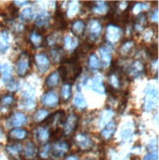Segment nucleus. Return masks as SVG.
Segmentation results:
<instances>
[{
  "label": "nucleus",
  "instance_id": "nucleus-1",
  "mask_svg": "<svg viewBox=\"0 0 159 160\" xmlns=\"http://www.w3.org/2000/svg\"><path fill=\"white\" fill-rule=\"evenodd\" d=\"M144 93H146V95H144L143 99V108L147 112H150L156 107L158 102L157 88L152 85H147Z\"/></svg>",
  "mask_w": 159,
  "mask_h": 160
},
{
  "label": "nucleus",
  "instance_id": "nucleus-2",
  "mask_svg": "<svg viewBox=\"0 0 159 160\" xmlns=\"http://www.w3.org/2000/svg\"><path fill=\"white\" fill-rule=\"evenodd\" d=\"M146 74V65L141 60H135L131 64L126 71V77H128L129 81L140 78L142 75Z\"/></svg>",
  "mask_w": 159,
  "mask_h": 160
},
{
  "label": "nucleus",
  "instance_id": "nucleus-3",
  "mask_svg": "<svg viewBox=\"0 0 159 160\" xmlns=\"http://www.w3.org/2000/svg\"><path fill=\"white\" fill-rule=\"evenodd\" d=\"M123 34H124V32L119 26L110 24L106 28L105 39L109 44L113 45V44H116L122 38Z\"/></svg>",
  "mask_w": 159,
  "mask_h": 160
},
{
  "label": "nucleus",
  "instance_id": "nucleus-4",
  "mask_svg": "<svg viewBox=\"0 0 159 160\" xmlns=\"http://www.w3.org/2000/svg\"><path fill=\"white\" fill-rule=\"evenodd\" d=\"M31 69V58L29 53L22 52L16 62V72L20 77H25Z\"/></svg>",
  "mask_w": 159,
  "mask_h": 160
},
{
  "label": "nucleus",
  "instance_id": "nucleus-5",
  "mask_svg": "<svg viewBox=\"0 0 159 160\" xmlns=\"http://www.w3.org/2000/svg\"><path fill=\"white\" fill-rule=\"evenodd\" d=\"M21 105L27 110H32L37 106L33 89H27L22 93V96H21Z\"/></svg>",
  "mask_w": 159,
  "mask_h": 160
},
{
  "label": "nucleus",
  "instance_id": "nucleus-6",
  "mask_svg": "<svg viewBox=\"0 0 159 160\" xmlns=\"http://www.w3.org/2000/svg\"><path fill=\"white\" fill-rule=\"evenodd\" d=\"M74 142L76 145L82 151L91 150L93 147V142L91 138L86 134H78L74 138Z\"/></svg>",
  "mask_w": 159,
  "mask_h": 160
},
{
  "label": "nucleus",
  "instance_id": "nucleus-7",
  "mask_svg": "<svg viewBox=\"0 0 159 160\" xmlns=\"http://www.w3.org/2000/svg\"><path fill=\"white\" fill-rule=\"evenodd\" d=\"M70 149V144L66 141H56L50 148V153H52L55 157H62L64 156Z\"/></svg>",
  "mask_w": 159,
  "mask_h": 160
},
{
  "label": "nucleus",
  "instance_id": "nucleus-8",
  "mask_svg": "<svg viewBox=\"0 0 159 160\" xmlns=\"http://www.w3.org/2000/svg\"><path fill=\"white\" fill-rule=\"evenodd\" d=\"M34 63L37 65V70L41 74L46 73L48 71V69L50 68V60L47 55L43 52H40L34 55Z\"/></svg>",
  "mask_w": 159,
  "mask_h": 160
},
{
  "label": "nucleus",
  "instance_id": "nucleus-9",
  "mask_svg": "<svg viewBox=\"0 0 159 160\" xmlns=\"http://www.w3.org/2000/svg\"><path fill=\"white\" fill-rule=\"evenodd\" d=\"M79 124V116L75 113H71L66 117V120L64 122V135H71L76 131Z\"/></svg>",
  "mask_w": 159,
  "mask_h": 160
},
{
  "label": "nucleus",
  "instance_id": "nucleus-10",
  "mask_svg": "<svg viewBox=\"0 0 159 160\" xmlns=\"http://www.w3.org/2000/svg\"><path fill=\"white\" fill-rule=\"evenodd\" d=\"M88 32L89 36L88 39L91 41H95L100 37L102 32V26L101 23L97 19H92L88 23Z\"/></svg>",
  "mask_w": 159,
  "mask_h": 160
},
{
  "label": "nucleus",
  "instance_id": "nucleus-11",
  "mask_svg": "<svg viewBox=\"0 0 159 160\" xmlns=\"http://www.w3.org/2000/svg\"><path fill=\"white\" fill-rule=\"evenodd\" d=\"M40 101L42 105L46 107H56L60 102V98L56 92L53 90H49V92H46L44 94H42Z\"/></svg>",
  "mask_w": 159,
  "mask_h": 160
},
{
  "label": "nucleus",
  "instance_id": "nucleus-12",
  "mask_svg": "<svg viewBox=\"0 0 159 160\" xmlns=\"http://www.w3.org/2000/svg\"><path fill=\"white\" fill-rule=\"evenodd\" d=\"M50 15L48 14L46 11H41L40 13H38L37 17H36V26L37 28V31L39 32L41 31H44V29L49 27L50 25Z\"/></svg>",
  "mask_w": 159,
  "mask_h": 160
},
{
  "label": "nucleus",
  "instance_id": "nucleus-13",
  "mask_svg": "<svg viewBox=\"0 0 159 160\" xmlns=\"http://www.w3.org/2000/svg\"><path fill=\"white\" fill-rule=\"evenodd\" d=\"M7 122L9 127H21L27 123V116L22 112H16L10 116Z\"/></svg>",
  "mask_w": 159,
  "mask_h": 160
},
{
  "label": "nucleus",
  "instance_id": "nucleus-14",
  "mask_svg": "<svg viewBox=\"0 0 159 160\" xmlns=\"http://www.w3.org/2000/svg\"><path fill=\"white\" fill-rule=\"evenodd\" d=\"M34 136L38 142L44 143L50 138V131L48 126H40L34 130Z\"/></svg>",
  "mask_w": 159,
  "mask_h": 160
},
{
  "label": "nucleus",
  "instance_id": "nucleus-15",
  "mask_svg": "<svg viewBox=\"0 0 159 160\" xmlns=\"http://www.w3.org/2000/svg\"><path fill=\"white\" fill-rule=\"evenodd\" d=\"M116 129H117V123L115 121H110L109 123H107L104 128H103L100 132V136L103 140L105 141H108L110 140L115 134L116 132Z\"/></svg>",
  "mask_w": 159,
  "mask_h": 160
},
{
  "label": "nucleus",
  "instance_id": "nucleus-16",
  "mask_svg": "<svg viewBox=\"0 0 159 160\" xmlns=\"http://www.w3.org/2000/svg\"><path fill=\"white\" fill-rule=\"evenodd\" d=\"M15 103V97L12 94H6L0 97V114L7 112Z\"/></svg>",
  "mask_w": 159,
  "mask_h": 160
},
{
  "label": "nucleus",
  "instance_id": "nucleus-17",
  "mask_svg": "<svg viewBox=\"0 0 159 160\" xmlns=\"http://www.w3.org/2000/svg\"><path fill=\"white\" fill-rule=\"evenodd\" d=\"M98 51L100 54V59H101L103 67L104 68L109 67L110 64H111V61H112V55H111V50H110V48L105 45H102L99 47Z\"/></svg>",
  "mask_w": 159,
  "mask_h": 160
},
{
  "label": "nucleus",
  "instance_id": "nucleus-18",
  "mask_svg": "<svg viewBox=\"0 0 159 160\" xmlns=\"http://www.w3.org/2000/svg\"><path fill=\"white\" fill-rule=\"evenodd\" d=\"M29 40L31 44L33 45V47H40L45 43V38L37 30L31 32V33L29 34Z\"/></svg>",
  "mask_w": 159,
  "mask_h": 160
},
{
  "label": "nucleus",
  "instance_id": "nucleus-19",
  "mask_svg": "<svg viewBox=\"0 0 159 160\" xmlns=\"http://www.w3.org/2000/svg\"><path fill=\"white\" fill-rule=\"evenodd\" d=\"M147 26V13H140L139 16L137 17V19L134 22V29L140 33L141 32H142L144 29H146Z\"/></svg>",
  "mask_w": 159,
  "mask_h": 160
},
{
  "label": "nucleus",
  "instance_id": "nucleus-20",
  "mask_svg": "<svg viewBox=\"0 0 159 160\" xmlns=\"http://www.w3.org/2000/svg\"><path fill=\"white\" fill-rule=\"evenodd\" d=\"M23 154L24 157L27 160H31L33 159L34 157L37 156V145L34 144V142H27L23 150Z\"/></svg>",
  "mask_w": 159,
  "mask_h": 160
},
{
  "label": "nucleus",
  "instance_id": "nucleus-21",
  "mask_svg": "<svg viewBox=\"0 0 159 160\" xmlns=\"http://www.w3.org/2000/svg\"><path fill=\"white\" fill-rule=\"evenodd\" d=\"M134 49H135V41L129 39V40L124 41L122 43L120 49H119V52L122 56L129 57V56H131V54H132Z\"/></svg>",
  "mask_w": 159,
  "mask_h": 160
},
{
  "label": "nucleus",
  "instance_id": "nucleus-22",
  "mask_svg": "<svg viewBox=\"0 0 159 160\" xmlns=\"http://www.w3.org/2000/svg\"><path fill=\"white\" fill-rule=\"evenodd\" d=\"M72 32L75 34L76 37H82L85 33L86 31V24L82 20H76L75 22L72 24Z\"/></svg>",
  "mask_w": 159,
  "mask_h": 160
},
{
  "label": "nucleus",
  "instance_id": "nucleus-23",
  "mask_svg": "<svg viewBox=\"0 0 159 160\" xmlns=\"http://www.w3.org/2000/svg\"><path fill=\"white\" fill-rule=\"evenodd\" d=\"M91 9L96 14H105L109 10V4L105 1H92Z\"/></svg>",
  "mask_w": 159,
  "mask_h": 160
},
{
  "label": "nucleus",
  "instance_id": "nucleus-24",
  "mask_svg": "<svg viewBox=\"0 0 159 160\" xmlns=\"http://www.w3.org/2000/svg\"><path fill=\"white\" fill-rule=\"evenodd\" d=\"M27 137V131L21 128L12 129L9 132V138L13 141H23Z\"/></svg>",
  "mask_w": 159,
  "mask_h": 160
},
{
  "label": "nucleus",
  "instance_id": "nucleus-25",
  "mask_svg": "<svg viewBox=\"0 0 159 160\" xmlns=\"http://www.w3.org/2000/svg\"><path fill=\"white\" fill-rule=\"evenodd\" d=\"M63 43H64V47L65 49L68 50V51H74L77 49L78 47V39L76 38H73L70 34H67L64 38V40H63Z\"/></svg>",
  "mask_w": 159,
  "mask_h": 160
},
{
  "label": "nucleus",
  "instance_id": "nucleus-26",
  "mask_svg": "<svg viewBox=\"0 0 159 160\" xmlns=\"http://www.w3.org/2000/svg\"><path fill=\"white\" fill-rule=\"evenodd\" d=\"M92 88L95 92L98 93H105V87L103 83L102 78L100 76H95V77L92 80Z\"/></svg>",
  "mask_w": 159,
  "mask_h": 160
},
{
  "label": "nucleus",
  "instance_id": "nucleus-27",
  "mask_svg": "<svg viewBox=\"0 0 159 160\" xmlns=\"http://www.w3.org/2000/svg\"><path fill=\"white\" fill-rule=\"evenodd\" d=\"M22 150H23V148L21 144H9L6 147V151L7 153L9 154V156H11L12 158L14 159H17L20 154L22 153Z\"/></svg>",
  "mask_w": 159,
  "mask_h": 160
},
{
  "label": "nucleus",
  "instance_id": "nucleus-28",
  "mask_svg": "<svg viewBox=\"0 0 159 160\" xmlns=\"http://www.w3.org/2000/svg\"><path fill=\"white\" fill-rule=\"evenodd\" d=\"M59 82H60V77H59V74L57 73V71L52 72L45 80V86L48 88H53L55 87H57L59 85Z\"/></svg>",
  "mask_w": 159,
  "mask_h": 160
},
{
  "label": "nucleus",
  "instance_id": "nucleus-29",
  "mask_svg": "<svg viewBox=\"0 0 159 160\" xmlns=\"http://www.w3.org/2000/svg\"><path fill=\"white\" fill-rule=\"evenodd\" d=\"M0 76L3 82H8L12 78V68L9 64L0 65Z\"/></svg>",
  "mask_w": 159,
  "mask_h": 160
},
{
  "label": "nucleus",
  "instance_id": "nucleus-30",
  "mask_svg": "<svg viewBox=\"0 0 159 160\" xmlns=\"http://www.w3.org/2000/svg\"><path fill=\"white\" fill-rule=\"evenodd\" d=\"M114 116V112L112 110L110 109H106L104 110L103 112L100 113L99 115V122H98V125L100 127H102L103 125H106L107 123H109L111 121V119Z\"/></svg>",
  "mask_w": 159,
  "mask_h": 160
},
{
  "label": "nucleus",
  "instance_id": "nucleus-31",
  "mask_svg": "<svg viewBox=\"0 0 159 160\" xmlns=\"http://www.w3.org/2000/svg\"><path fill=\"white\" fill-rule=\"evenodd\" d=\"M74 105L75 107H77L81 110H84L87 107V102L85 98V96L82 95L80 92L76 94L74 98Z\"/></svg>",
  "mask_w": 159,
  "mask_h": 160
},
{
  "label": "nucleus",
  "instance_id": "nucleus-32",
  "mask_svg": "<svg viewBox=\"0 0 159 160\" xmlns=\"http://www.w3.org/2000/svg\"><path fill=\"white\" fill-rule=\"evenodd\" d=\"M34 17V11L32 7H27L20 14V19L22 22H30Z\"/></svg>",
  "mask_w": 159,
  "mask_h": 160
},
{
  "label": "nucleus",
  "instance_id": "nucleus-33",
  "mask_svg": "<svg viewBox=\"0 0 159 160\" xmlns=\"http://www.w3.org/2000/svg\"><path fill=\"white\" fill-rule=\"evenodd\" d=\"M9 38L8 34L6 32H2L0 34V54H3L7 52V50L9 49Z\"/></svg>",
  "mask_w": 159,
  "mask_h": 160
},
{
  "label": "nucleus",
  "instance_id": "nucleus-34",
  "mask_svg": "<svg viewBox=\"0 0 159 160\" xmlns=\"http://www.w3.org/2000/svg\"><path fill=\"white\" fill-rule=\"evenodd\" d=\"M61 41V34L59 32H53L45 38V43L48 45H53L54 47Z\"/></svg>",
  "mask_w": 159,
  "mask_h": 160
},
{
  "label": "nucleus",
  "instance_id": "nucleus-35",
  "mask_svg": "<svg viewBox=\"0 0 159 160\" xmlns=\"http://www.w3.org/2000/svg\"><path fill=\"white\" fill-rule=\"evenodd\" d=\"M72 97V87L70 83H65L61 88V98L63 101H69Z\"/></svg>",
  "mask_w": 159,
  "mask_h": 160
},
{
  "label": "nucleus",
  "instance_id": "nucleus-36",
  "mask_svg": "<svg viewBox=\"0 0 159 160\" xmlns=\"http://www.w3.org/2000/svg\"><path fill=\"white\" fill-rule=\"evenodd\" d=\"M50 54L53 62H55V63H59V62H62V60H63V53H62V49L59 46L51 48Z\"/></svg>",
  "mask_w": 159,
  "mask_h": 160
},
{
  "label": "nucleus",
  "instance_id": "nucleus-37",
  "mask_svg": "<svg viewBox=\"0 0 159 160\" xmlns=\"http://www.w3.org/2000/svg\"><path fill=\"white\" fill-rule=\"evenodd\" d=\"M49 116V112L46 109H38L33 115V120L36 123H40L44 121Z\"/></svg>",
  "mask_w": 159,
  "mask_h": 160
},
{
  "label": "nucleus",
  "instance_id": "nucleus-38",
  "mask_svg": "<svg viewBox=\"0 0 159 160\" xmlns=\"http://www.w3.org/2000/svg\"><path fill=\"white\" fill-rule=\"evenodd\" d=\"M121 137L122 140L124 142H128L130 141L133 137V130L131 129L130 124H126L125 126L122 128V132H121Z\"/></svg>",
  "mask_w": 159,
  "mask_h": 160
},
{
  "label": "nucleus",
  "instance_id": "nucleus-39",
  "mask_svg": "<svg viewBox=\"0 0 159 160\" xmlns=\"http://www.w3.org/2000/svg\"><path fill=\"white\" fill-rule=\"evenodd\" d=\"M80 10V5L79 2H70L69 4V8L67 10V15L69 18H73L76 14H77Z\"/></svg>",
  "mask_w": 159,
  "mask_h": 160
},
{
  "label": "nucleus",
  "instance_id": "nucleus-40",
  "mask_svg": "<svg viewBox=\"0 0 159 160\" xmlns=\"http://www.w3.org/2000/svg\"><path fill=\"white\" fill-rule=\"evenodd\" d=\"M88 67L92 69V70H97L99 68V60L97 58V56L92 53L88 57Z\"/></svg>",
  "mask_w": 159,
  "mask_h": 160
},
{
  "label": "nucleus",
  "instance_id": "nucleus-41",
  "mask_svg": "<svg viewBox=\"0 0 159 160\" xmlns=\"http://www.w3.org/2000/svg\"><path fill=\"white\" fill-rule=\"evenodd\" d=\"M50 148H51V145H49V144H44V145H42V148H40V150L38 152L40 158L47 159L48 156H49V153H50Z\"/></svg>",
  "mask_w": 159,
  "mask_h": 160
},
{
  "label": "nucleus",
  "instance_id": "nucleus-42",
  "mask_svg": "<svg viewBox=\"0 0 159 160\" xmlns=\"http://www.w3.org/2000/svg\"><path fill=\"white\" fill-rule=\"evenodd\" d=\"M57 73L59 74L60 80H63L64 82L67 81V67H66L65 65H61V66L58 68Z\"/></svg>",
  "mask_w": 159,
  "mask_h": 160
},
{
  "label": "nucleus",
  "instance_id": "nucleus-43",
  "mask_svg": "<svg viewBox=\"0 0 159 160\" xmlns=\"http://www.w3.org/2000/svg\"><path fill=\"white\" fill-rule=\"evenodd\" d=\"M147 9H148V5L147 4H144V3H136L135 5H134V7H133V11L135 12V13H141L142 10H147Z\"/></svg>",
  "mask_w": 159,
  "mask_h": 160
},
{
  "label": "nucleus",
  "instance_id": "nucleus-44",
  "mask_svg": "<svg viewBox=\"0 0 159 160\" xmlns=\"http://www.w3.org/2000/svg\"><path fill=\"white\" fill-rule=\"evenodd\" d=\"M20 88L19 82L15 81V80H10L7 83V88H8L10 92H16V90Z\"/></svg>",
  "mask_w": 159,
  "mask_h": 160
},
{
  "label": "nucleus",
  "instance_id": "nucleus-45",
  "mask_svg": "<svg viewBox=\"0 0 159 160\" xmlns=\"http://www.w3.org/2000/svg\"><path fill=\"white\" fill-rule=\"evenodd\" d=\"M64 135L63 133V130H59V129H56V130H54L52 132V134H51V137L54 138V140H56V141H60V138L61 137Z\"/></svg>",
  "mask_w": 159,
  "mask_h": 160
},
{
  "label": "nucleus",
  "instance_id": "nucleus-46",
  "mask_svg": "<svg viewBox=\"0 0 159 160\" xmlns=\"http://www.w3.org/2000/svg\"><path fill=\"white\" fill-rule=\"evenodd\" d=\"M143 160H158V153L157 151H152V152H149L147 153L146 156H144Z\"/></svg>",
  "mask_w": 159,
  "mask_h": 160
},
{
  "label": "nucleus",
  "instance_id": "nucleus-47",
  "mask_svg": "<svg viewBox=\"0 0 159 160\" xmlns=\"http://www.w3.org/2000/svg\"><path fill=\"white\" fill-rule=\"evenodd\" d=\"M153 36H154V32L152 30H149V31L147 32L146 37H144V39H146L147 41H150L151 39H152Z\"/></svg>",
  "mask_w": 159,
  "mask_h": 160
},
{
  "label": "nucleus",
  "instance_id": "nucleus-48",
  "mask_svg": "<svg viewBox=\"0 0 159 160\" xmlns=\"http://www.w3.org/2000/svg\"><path fill=\"white\" fill-rule=\"evenodd\" d=\"M151 21H152V22H155V23L158 22V10H155L152 13V15H151Z\"/></svg>",
  "mask_w": 159,
  "mask_h": 160
},
{
  "label": "nucleus",
  "instance_id": "nucleus-49",
  "mask_svg": "<svg viewBox=\"0 0 159 160\" xmlns=\"http://www.w3.org/2000/svg\"><path fill=\"white\" fill-rule=\"evenodd\" d=\"M65 160H80L79 157L77 155H75V154H72V155H69L65 158Z\"/></svg>",
  "mask_w": 159,
  "mask_h": 160
},
{
  "label": "nucleus",
  "instance_id": "nucleus-50",
  "mask_svg": "<svg viewBox=\"0 0 159 160\" xmlns=\"http://www.w3.org/2000/svg\"><path fill=\"white\" fill-rule=\"evenodd\" d=\"M27 3H29L27 1H14L13 2V4L14 5H19V6H21V5H24V4H27Z\"/></svg>",
  "mask_w": 159,
  "mask_h": 160
},
{
  "label": "nucleus",
  "instance_id": "nucleus-51",
  "mask_svg": "<svg viewBox=\"0 0 159 160\" xmlns=\"http://www.w3.org/2000/svg\"><path fill=\"white\" fill-rule=\"evenodd\" d=\"M2 136H3V133H2V130L0 129V141L2 140Z\"/></svg>",
  "mask_w": 159,
  "mask_h": 160
},
{
  "label": "nucleus",
  "instance_id": "nucleus-52",
  "mask_svg": "<svg viewBox=\"0 0 159 160\" xmlns=\"http://www.w3.org/2000/svg\"><path fill=\"white\" fill-rule=\"evenodd\" d=\"M86 160H93V159H92V158H87V159H86Z\"/></svg>",
  "mask_w": 159,
  "mask_h": 160
}]
</instances>
